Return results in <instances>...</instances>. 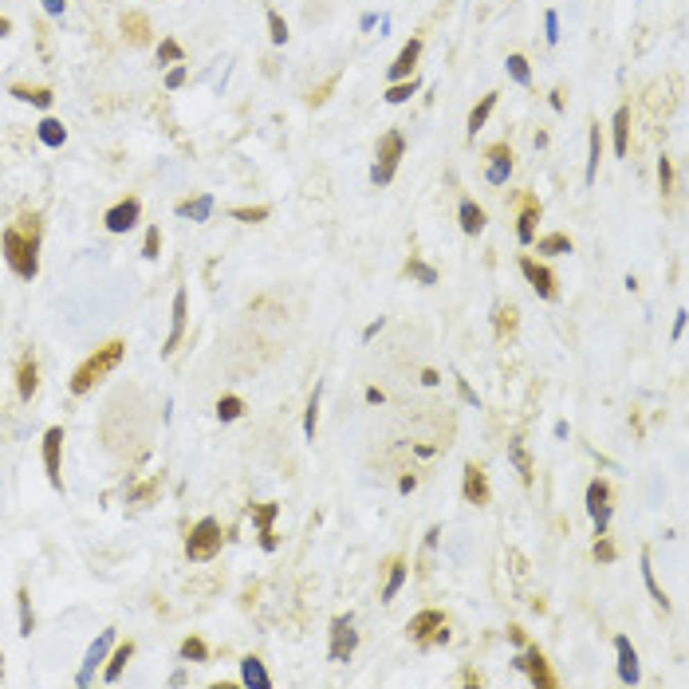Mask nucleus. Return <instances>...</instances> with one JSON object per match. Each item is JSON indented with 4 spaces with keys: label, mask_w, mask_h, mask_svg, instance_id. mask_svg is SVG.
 <instances>
[{
    "label": "nucleus",
    "mask_w": 689,
    "mask_h": 689,
    "mask_svg": "<svg viewBox=\"0 0 689 689\" xmlns=\"http://www.w3.org/2000/svg\"><path fill=\"white\" fill-rule=\"evenodd\" d=\"M276 516H280V504H272V500L253 508V520H256V532H260V547L264 552H276V532H272Z\"/></svg>",
    "instance_id": "ddd939ff"
},
{
    "label": "nucleus",
    "mask_w": 689,
    "mask_h": 689,
    "mask_svg": "<svg viewBox=\"0 0 689 689\" xmlns=\"http://www.w3.org/2000/svg\"><path fill=\"white\" fill-rule=\"evenodd\" d=\"M221 540H225V536H221V524L213 520V516H205V520H197V528L189 532V540H185V556L197 559V563H201V559H213L221 552Z\"/></svg>",
    "instance_id": "39448f33"
},
{
    "label": "nucleus",
    "mask_w": 689,
    "mask_h": 689,
    "mask_svg": "<svg viewBox=\"0 0 689 689\" xmlns=\"http://www.w3.org/2000/svg\"><path fill=\"white\" fill-rule=\"evenodd\" d=\"M493 107H496V95H484L481 103H477V107H473V114H469V138H473V134H477V130H481L484 122H488V114H493Z\"/></svg>",
    "instance_id": "473e14b6"
},
{
    "label": "nucleus",
    "mask_w": 689,
    "mask_h": 689,
    "mask_svg": "<svg viewBox=\"0 0 689 689\" xmlns=\"http://www.w3.org/2000/svg\"><path fill=\"white\" fill-rule=\"evenodd\" d=\"M461 493H465V500H469V504H488V477H484L481 465H465Z\"/></svg>",
    "instance_id": "2eb2a0df"
},
{
    "label": "nucleus",
    "mask_w": 689,
    "mask_h": 689,
    "mask_svg": "<svg viewBox=\"0 0 689 689\" xmlns=\"http://www.w3.org/2000/svg\"><path fill=\"white\" fill-rule=\"evenodd\" d=\"M268 36H272V44H288V24L276 8H268Z\"/></svg>",
    "instance_id": "4c0bfd02"
},
{
    "label": "nucleus",
    "mask_w": 689,
    "mask_h": 689,
    "mask_svg": "<svg viewBox=\"0 0 689 689\" xmlns=\"http://www.w3.org/2000/svg\"><path fill=\"white\" fill-rule=\"evenodd\" d=\"M461 229L469 232V237H477V232L484 229V209L477 205V201H469V197L461 201Z\"/></svg>",
    "instance_id": "393cba45"
},
{
    "label": "nucleus",
    "mask_w": 689,
    "mask_h": 689,
    "mask_svg": "<svg viewBox=\"0 0 689 689\" xmlns=\"http://www.w3.org/2000/svg\"><path fill=\"white\" fill-rule=\"evenodd\" d=\"M158 248H162V232L150 229V232H146V244H142V256H146V260H154Z\"/></svg>",
    "instance_id": "a18cd8bd"
},
{
    "label": "nucleus",
    "mask_w": 689,
    "mask_h": 689,
    "mask_svg": "<svg viewBox=\"0 0 689 689\" xmlns=\"http://www.w3.org/2000/svg\"><path fill=\"white\" fill-rule=\"evenodd\" d=\"M418 56H422V40H410V44L398 51V60L390 63V83H398V79H410V71L418 67Z\"/></svg>",
    "instance_id": "f3484780"
},
{
    "label": "nucleus",
    "mask_w": 689,
    "mask_h": 689,
    "mask_svg": "<svg viewBox=\"0 0 689 689\" xmlns=\"http://www.w3.org/2000/svg\"><path fill=\"white\" fill-rule=\"evenodd\" d=\"M658 182H662V189H670V158L658 162Z\"/></svg>",
    "instance_id": "3c124183"
},
{
    "label": "nucleus",
    "mask_w": 689,
    "mask_h": 689,
    "mask_svg": "<svg viewBox=\"0 0 689 689\" xmlns=\"http://www.w3.org/2000/svg\"><path fill=\"white\" fill-rule=\"evenodd\" d=\"M44 12L60 16V12H63V0H44Z\"/></svg>",
    "instance_id": "603ef678"
},
{
    "label": "nucleus",
    "mask_w": 689,
    "mask_h": 689,
    "mask_svg": "<svg viewBox=\"0 0 689 689\" xmlns=\"http://www.w3.org/2000/svg\"><path fill=\"white\" fill-rule=\"evenodd\" d=\"M508 457H512V465H516V473H520V481L532 484V457H528V449H524L520 437L508 441Z\"/></svg>",
    "instance_id": "5701e85b"
},
{
    "label": "nucleus",
    "mask_w": 689,
    "mask_h": 689,
    "mask_svg": "<svg viewBox=\"0 0 689 689\" xmlns=\"http://www.w3.org/2000/svg\"><path fill=\"white\" fill-rule=\"evenodd\" d=\"M595 559H603V563H611V559H615V544L606 540V532H599V544H595Z\"/></svg>",
    "instance_id": "49530a36"
},
{
    "label": "nucleus",
    "mask_w": 689,
    "mask_h": 689,
    "mask_svg": "<svg viewBox=\"0 0 689 689\" xmlns=\"http://www.w3.org/2000/svg\"><path fill=\"white\" fill-rule=\"evenodd\" d=\"M630 150V107H618L615 110V154L627 158Z\"/></svg>",
    "instance_id": "b1692460"
},
{
    "label": "nucleus",
    "mask_w": 689,
    "mask_h": 689,
    "mask_svg": "<svg viewBox=\"0 0 689 689\" xmlns=\"http://www.w3.org/2000/svg\"><path fill=\"white\" fill-rule=\"evenodd\" d=\"M508 638L516 642V646H524V630H520V627H512V630H508Z\"/></svg>",
    "instance_id": "4d7b16f0"
},
{
    "label": "nucleus",
    "mask_w": 689,
    "mask_h": 689,
    "mask_svg": "<svg viewBox=\"0 0 689 689\" xmlns=\"http://www.w3.org/2000/svg\"><path fill=\"white\" fill-rule=\"evenodd\" d=\"M410 638L422 646V650H429V646H445L449 642V622L441 611H418V615L410 618Z\"/></svg>",
    "instance_id": "20e7f679"
},
{
    "label": "nucleus",
    "mask_w": 689,
    "mask_h": 689,
    "mask_svg": "<svg viewBox=\"0 0 689 689\" xmlns=\"http://www.w3.org/2000/svg\"><path fill=\"white\" fill-rule=\"evenodd\" d=\"M457 390H461V398H465V402H473V406H481V398H477V390H473L469 382H465V378H457Z\"/></svg>",
    "instance_id": "09e8293b"
},
{
    "label": "nucleus",
    "mask_w": 689,
    "mask_h": 689,
    "mask_svg": "<svg viewBox=\"0 0 689 689\" xmlns=\"http://www.w3.org/2000/svg\"><path fill=\"white\" fill-rule=\"evenodd\" d=\"M414 91H418V83H414V79H410V83H406V79H398V83L386 87V103H394V107H398V103H406Z\"/></svg>",
    "instance_id": "58836bf2"
},
{
    "label": "nucleus",
    "mask_w": 689,
    "mask_h": 689,
    "mask_svg": "<svg viewBox=\"0 0 689 689\" xmlns=\"http://www.w3.org/2000/svg\"><path fill=\"white\" fill-rule=\"evenodd\" d=\"M40 217H20V225L4 229V260L20 280H32L40 272Z\"/></svg>",
    "instance_id": "f257e3e1"
},
{
    "label": "nucleus",
    "mask_w": 689,
    "mask_h": 689,
    "mask_svg": "<svg viewBox=\"0 0 689 689\" xmlns=\"http://www.w3.org/2000/svg\"><path fill=\"white\" fill-rule=\"evenodd\" d=\"M315 422H319V386H315V394L307 398V414H303V437H307V441H315Z\"/></svg>",
    "instance_id": "e433bc0d"
},
{
    "label": "nucleus",
    "mask_w": 689,
    "mask_h": 689,
    "mask_svg": "<svg viewBox=\"0 0 689 689\" xmlns=\"http://www.w3.org/2000/svg\"><path fill=\"white\" fill-rule=\"evenodd\" d=\"M516 670H524V674L532 677L540 689H556V674L547 670L544 654L536 650V646H532V650H524V654H516Z\"/></svg>",
    "instance_id": "0eeeda50"
},
{
    "label": "nucleus",
    "mask_w": 689,
    "mask_h": 689,
    "mask_svg": "<svg viewBox=\"0 0 689 689\" xmlns=\"http://www.w3.org/2000/svg\"><path fill=\"white\" fill-rule=\"evenodd\" d=\"M36 386H40L36 355H32V351H24V355H20V363H16V390H20V398H24V402H32Z\"/></svg>",
    "instance_id": "4468645a"
},
{
    "label": "nucleus",
    "mask_w": 689,
    "mask_h": 689,
    "mask_svg": "<svg viewBox=\"0 0 689 689\" xmlns=\"http://www.w3.org/2000/svg\"><path fill=\"white\" fill-rule=\"evenodd\" d=\"M209 209H213V197H197V201H182V205H178V213H182V217H194V221H205L209 217Z\"/></svg>",
    "instance_id": "72a5a7b5"
},
{
    "label": "nucleus",
    "mask_w": 689,
    "mask_h": 689,
    "mask_svg": "<svg viewBox=\"0 0 689 689\" xmlns=\"http://www.w3.org/2000/svg\"><path fill=\"white\" fill-rule=\"evenodd\" d=\"M355 642H359L355 622L351 618H335V622H331V662H347L355 654Z\"/></svg>",
    "instance_id": "6e6552de"
},
{
    "label": "nucleus",
    "mask_w": 689,
    "mask_h": 689,
    "mask_svg": "<svg viewBox=\"0 0 689 689\" xmlns=\"http://www.w3.org/2000/svg\"><path fill=\"white\" fill-rule=\"evenodd\" d=\"M60 449H63V429L51 425L44 434V469H48V481L56 488H63V465H60Z\"/></svg>",
    "instance_id": "1a4fd4ad"
},
{
    "label": "nucleus",
    "mask_w": 689,
    "mask_h": 689,
    "mask_svg": "<svg viewBox=\"0 0 689 689\" xmlns=\"http://www.w3.org/2000/svg\"><path fill=\"white\" fill-rule=\"evenodd\" d=\"M681 331H686V312H677V323H674V339H681Z\"/></svg>",
    "instance_id": "5fc2aeb1"
},
{
    "label": "nucleus",
    "mask_w": 689,
    "mask_h": 689,
    "mask_svg": "<svg viewBox=\"0 0 689 689\" xmlns=\"http://www.w3.org/2000/svg\"><path fill=\"white\" fill-rule=\"evenodd\" d=\"M40 142L44 146H63L67 142V126L60 119H44L40 122Z\"/></svg>",
    "instance_id": "cd10ccee"
},
{
    "label": "nucleus",
    "mask_w": 689,
    "mask_h": 689,
    "mask_svg": "<svg viewBox=\"0 0 689 689\" xmlns=\"http://www.w3.org/2000/svg\"><path fill=\"white\" fill-rule=\"evenodd\" d=\"M182 658H189V662H205V658H209L205 642H201V638H185L182 642Z\"/></svg>",
    "instance_id": "79ce46f5"
},
{
    "label": "nucleus",
    "mask_w": 689,
    "mask_h": 689,
    "mask_svg": "<svg viewBox=\"0 0 689 689\" xmlns=\"http://www.w3.org/2000/svg\"><path fill=\"white\" fill-rule=\"evenodd\" d=\"M402 154H406V138L398 130H386L378 138V154H375V166H371V182L375 185H390L394 182V169H398Z\"/></svg>",
    "instance_id": "7ed1b4c3"
},
{
    "label": "nucleus",
    "mask_w": 689,
    "mask_h": 689,
    "mask_svg": "<svg viewBox=\"0 0 689 689\" xmlns=\"http://www.w3.org/2000/svg\"><path fill=\"white\" fill-rule=\"evenodd\" d=\"M16 603H20V634H32V603H28V587L16 591Z\"/></svg>",
    "instance_id": "a19ab883"
},
{
    "label": "nucleus",
    "mask_w": 689,
    "mask_h": 689,
    "mask_svg": "<svg viewBox=\"0 0 689 689\" xmlns=\"http://www.w3.org/2000/svg\"><path fill=\"white\" fill-rule=\"evenodd\" d=\"M484 158H488V166H484V182L488 185H504L508 173H512V150H508L504 142H496V146L484 150Z\"/></svg>",
    "instance_id": "9d476101"
},
{
    "label": "nucleus",
    "mask_w": 689,
    "mask_h": 689,
    "mask_svg": "<svg viewBox=\"0 0 689 689\" xmlns=\"http://www.w3.org/2000/svg\"><path fill=\"white\" fill-rule=\"evenodd\" d=\"M587 516L595 520V532H606V524H611V488L599 477L587 484Z\"/></svg>",
    "instance_id": "423d86ee"
},
{
    "label": "nucleus",
    "mask_w": 689,
    "mask_h": 689,
    "mask_svg": "<svg viewBox=\"0 0 689 689\" xmlns=\"http://www.w3.org/2000/svg\"><path fill=\"white\" fill-rule=\"evenodd\" d=\"M504 63H508V75H512V79H516L520 87L532 83V67H528V60H524V56H508Z\"/></svg>",
    "instance_id": "c9c22d12"
},
{
    "label": "nucleus",
    "mask_w": 689,
    "mask_h": 689,
    "mask_svg": "<svg viewBox=\"0 0 689 689\" xmlns=\"http://www.w3.org/2000/svg\"><path fill=\"white\" fill-rule=\"evenodd\" d=\"M638 563H642V579H646V591H650V599H654V603H658V606H662V611H670V599H665V591H662V587H658V579H654V568H650V552H642V559H638Z\"/></svg>",
    "instance_id": "a878e982"
},
{
    "label": "nucleus",
    "mask_w": 689,
    "mask_h": 689,
    "mask_svg": "<svg viewBox=\"0 0 689 689\" xmlns=\"http://www.w3.org/2000/svg\"><path fill=\"white\" fill-rule=\"evenodd\" d=\"M130 654H134V642H122L119 650L110 654V662H107V674H103V677H107V681H119V674H122V665L130 662Z\"/></svg>",
    "instance_id": "2f4dec72"
},
{
    "label": "nucleus",
    "mask_w": 689,
    "mask_h": 689,
    "mask_svg": "<svg viewBox=\"0 0 689 689\" xmlns=\"http://www.w3.org/2000/svg\"><path fill=\"white\" fill-rule=\"evenodd\" d=\"M402 583H406V563H402L398 556L386 563V583H382V603H394L402 591Z\"/></svg>",
    "instance_id": "aec40b11"
},
{
    "label": "nucleus",
    "mask_w": 689,
    "mask_h": 689,
    "mask_svg": "<svg viewBox=\"0 0 689 689\" xmlns=\"http://www.w3.org/2000/svg\"><path fill=\"white\" fill-rule=\"evenodd\" d=\"M536 253L563 256V253H571V237H568V232H547V237H540V241H536Z\"/></svg>",
    "instance_id": "bb28decb"
},
{
    "label": "nucleus",
    "mask_w": 689,
    "mask_h": 689,
    "mask_svg": "<svg viewBox=\"0 0 689 689\" xmlns=\"http://www.w3.org/2000/svg\"><path fill=\"white\" fill-rule=\"evenodd\" d=\"M182 335H185V291H178V296H173V323H169V335H166V347H162V355H173V351H178Z\"/></svg>",
    "instance_id": "a211bd4d"
},
{
    "label": "nucleus",
    "mask_w": 689,
    "mask_h": 689,
    "mask_svg": "<svg viewBox=\"0 0 689 689\" xmlns=\"http://www.w3.org/2000/svg\"><path fill=\"white\" fill-rule=\"evenodd\" d=\"M599 158H603V134H599V122L591 126V158H587V185H595L599 178Z\"/></svg>",
    "instance_id": "7c9ffc66"
},
{
    "label": "nucleus",
    "mask_w": 689,
    "mask_h": 689,
    "mask_svg": "<svg viewBox=\"0 0 689 689\" xmlns=\"http://www.w3.org/2000/svg\"><path fill=\"white\" fill-rule=\"evenodd\" d=\"M158 60L162 63H182L185 56H182V48H178L173 40H162V44H158Z\"/></svg>",
    "instance_id": "37998d69"
},
{
    "label": "nucleus",
    "mask_w": 689,
    "mask_h": 689,
    "mask_svg": "<svg viewBox=\"0 0 689 689\" xmlns=\"http://www.w3.org/2000/svg\"><path fill=\"white\" fill-rule=\"evenodd\" d=\"M182 83H185V67H173V71L166 75V87H169V91H178Z\"/></svg>",
    "instance_id": "8fccbe9b"
},
{
    "label": "nucleus",
    "mask_w": 689,
    "mask_h": 689,
    "mask_svg": "<svg viewBox=\"0 0 689 689\" xmlns=\"http://www.w3.org/2000/svg\"><path fill=\"white\" fill-rule=\"evenodd\" d=\"M122 355H126V343L122 339H110V343H103L91 359H87L79 371H75V378H71V390L75 394H87V390L95 386V382H103V378L114 371V366L122 363Z\"/></svg>",
    "instance_id": "f03ea898"
},
{
    "label": "nucleus",
    "mask_w": 689,
    "mask_h": 689,
    "mask_svg": "<svg viewBox=\"0 0 689 689\" xmlns=\"http://www.w3.org/2000/svg\"><path fill=\"white\" fill-rule=\"evenodd\" d=\"M422 382H425V386H437L441 378H437V371H422Z\"/></svg>",
    "instance_id": "6e6d98bb"
},
{
    "label": "nucleus",
    "mask_w": 689,
    "mask_h": 689,
    "mask_svg": "<svg viewBox=\"0 0 689 689\" xmlns=\"http://www.w3.org/2000/svg\"><path fill=\"white\" fill-rule=\"evenodd\" d=\"M544 28H547V32H544L547 44H559V16H556V12H547V16H544Z\"/></svg>",
    "instance_id": "de8ad7c7"
},
{
    "label": "nucleus",
    "mask_w": 689,
    "mask_h": 689,
    "mask_svg": "<svg viewBox=\"0 0 689 689\" xmlns=\"http://www.w3.org/2000/svg\"><path fill=\"white\" fill-rule=\"evenodd\" d=\"M414 484H418V477H402V481H398V488H402V493H410Z\"/></svg>",
    "instance_id": "13d9d810"
},
{
    "label": "nucleus",
    "mask_w": 689,
    "mask_h": 689,
    "mask_svg": "<svg viewBox=\"0 0 689 689\" xmlns=\"http://www.w3.org/2000/svg\"><path fill=\"white\" fill-rule=\"evenodd\" d=\"M138 213H142V205H138V197H126V201H119L114 209H107V229L110 232H130L134 225H138Z\"/></svg>",
    "instance_id": "f8f14e48"
},
{
    "label": "nucleus",
    "mask_w": 689,
    "mask_h": 689,
    "mask_svg": "<svg viewBox=\"0 0 689 689\" xmlns=\"http://www.w3.org/2000/svg\"><path fill=\"white\" fill-rule=\"evenodd\" d=\"M122 32L130 36V44H146V32H150V24H146V16L142 12H130V16H122Z\"/></svg>",
    "instance_id": "c85d7f7f"
},
{
    "label": "nucleus",
    "mask_w": 689,
    "mask_h": 689,
    "mask_svg": "<svg viewBox=\"0 0 689 689\" xmlns=\"http://www.w3.org/2000/svg\"><path fill=\"white\" fill-rule=\"evenodd\" d=\"M615 650H618V677H622L627 686H634V681H638V654H634V646H630L627 634H618L615 638Z\"/></svg>",
    "instance_id": "dca6fc26"
},
{
    "label": "nucleus",
    "mask_w": 689,
    "mask_h": 689,
    "mask_svg": "<svg viewBox=\"0 0 689 689\" xmlns=\"http://www.w3.org/2000/svg\"><path fill=\"white\" fill-rule=\"evenodd\" d=\"M406 272H410L414 280H422V284H437V272L425 260H418V256H410V264H406Z\"/></svg>",
    "instance_id": "ea45409f"
},
{
    "label": "nucleus",
    "mask_w": 689,
    "mask_h": 689,
    "mask_svg": "<svg viewBox=\"0 0 689 689\" xmlns=\"http://www.w3.org/2000/svg\"><path fill=\"white\" fill-rule=\"evenodd\" d=\"M241 681H244V686H253V689H268V686H272V677H268L264 662H260V658H253V654L241 662Z\"/></svg>",
    "instance_id": "412c9836"
},
{
    "label": "nucleus",
    "mask_w": 689,
    "mask_h": 689,
    "mask_svg": "<svg viewBox=\"0 0 689 689\" xmlns=\"http://www.w3.org/2000/svg\"><path fill=\"white\" fill-rule=\"evenodd\" d=\"M229 213H232L237 221H248V225H253V221H264V217H268V205H256V209H229Z\"/></svg>",
    "instance_id": "c03bdc74"
},
{
    "label": "nucleus",
    "mask_w": 689,
    "mask_h": 689,
    "mask_svg": "<svg viewBox=\"0 0 689 689\" xmlns=\"http://www.w3.org/2000/svg\"><path fill=\"white\" fill-rule=\"evenodd\" d=\"M110 638H114V630H103V638H99L95 646H91V650H87V665L79 670V686H87V681H91V670H95V665L103 662V654H107Z\"/></svg>",
    "instance_id": "4be33fe9"
},
{
    "label": "nucleus",
    "mask_w": 689,
    "mask_h": 689,
    "mask_svg": "<svg viewBox=\"0 0 689 689\" xmlns=\"http://www.w3.org/2000/svg\"><path fill=\"white\" fill-rule=\"evenodd\" d=\"M0 36H8V20L4 16H0Z\"/></svg>",
    "instance_id": "bf43d9fd"
},
{
    "label": "nucleus",
    "mask_w": 689,
    "mask_h": 689,
    "mask_svg": "<svg viewBox=\"0 0 689 689\" xmlns=\"http://www.w3.org/2000/svg\"><path fill=\"white\" fill-rule=\"evenodd\" d=\"M378 331H382V319H375V323L366 327V331H363V339H366V343H371V339H375V335H378Z\"/></svg>",
    "instance_id": "864d4df0"
},
{
    "label": "nucleus",
    "mask_w": 689,
    "mask_h": 689,
    "mask_svg": "<svg viewBox=\"0 0 689 689\" xmlns=\"http://www.w3.org/2000/svg\"><path fill=\"white\" fill-rule=\"evenodd\" d=\"M536 221H540V205H536L532 197H524V213L516 217V237H520V244L536 241Z\"/></svg>",
    "instance_id": "6ab92c4d"
},
{
    "label": "nucleus",
    "mask_w": 689,
    "mask_h": 689,
    "mask_svg": "<svg viewBox=\"0 0 689 689\" xmlns=\"http://www.w3.org/2000/svg\"><path fill=\"white\" fill-rule=\"evenodd\" d=\"M241 414H244V402L237 398V394H225V398L217 402V418L221 422H237Z\"/></svg>",
    "instance_id": "f704fd0d"
},
{
    "label": "nucleus",
    "mask_w": 689,
    "mask_h": 689,
    "mask_svg": "<svg viewBox=\"0 0 689 689\" xmlns=\"http://www.w3.org/2000/svg\"><path fill=\"white\" fill-rule=\"evenodd\" d=\"M520 272H524V280L536 288V296H540V300H556V296H559V291H556V276H552L544 264H536L532 256H520Z\"/></svg>",
    "instance_id": "9b49d317"
},
{
    "label": "nucleus",
    "mask_w": 689,
    "mask_h": 689,
    "mask_svg": "<svg viewBox=\"0 0 689 689\" xmlns=\"http://www.w3.org/2000/svg\"><path fill=\"white\" fill-rule=\"evenodd\" d=\"M12 95L24 99V103H32V107H51V91H48V87H24V83H16Z\"/></svg>",
    "instance_id": "c756f323"
}]
</instances>
